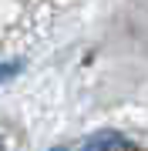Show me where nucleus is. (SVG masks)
<instances>
[{"instance_id": "obj_1", "label": "nucleus", "mask_w": 148, "mask_h": 151, "mask_svg": "<svg viewBox=\"0 0 148 151\" xmlns=\"http://www.w3.org/2000/svg\"><path fill=\"white\" fill-rule=\"evenodd\" d=\"M77 151H131V141L121 134V131L108 128V131H94L91 138H84Z\"/></svg>"}, {"instance_id": "obj_2", "label": "nucleus", "mask_w": 148, "mask_h": 151, "mask_svg": "<svg viewBox=\"0 0 148 151\" xmlns=\"http://www.w3.org/2000/svg\"><path fill=\"white\" fill-rule=\"evenodd\" d=\"M51 151H67V148H51Z\"/></svg>"}]
</instances>
